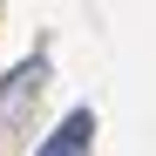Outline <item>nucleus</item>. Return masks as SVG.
<instances>
[{
	"mask_svg": "<svg viewBox=\"0 0 156 156\" xmlns=\"http://www.w3.org/2000/svg\"><path fill=\"white\" fill-rule=\"evenodd\" d=\"M88 136H95V115H88V109H75V115H68V122H61L34 156H88Z\"/></svg>",
	"mask_w": 156,
	"mask_h": 156,
	"instance_id": "f03ea898",
	"label": "nucleus"
},
{
	"mask_svg": "<svg viewBox=\"0 0 156 156\" xmlns=\"http://www.w3.org/2000/svg\"><path fill=\"white\" fill-rule=\"evenodd\" d=\"M41 82H48V68H41V61H20L7 82H0V136H7L20 115H27V102L41 95Z\"/></svg>",
	"mask_w": 156,
	"mask_h": 156,
	"instance_id": "f257e3e1",
	"label": "nucleus"
}]
</instances>
